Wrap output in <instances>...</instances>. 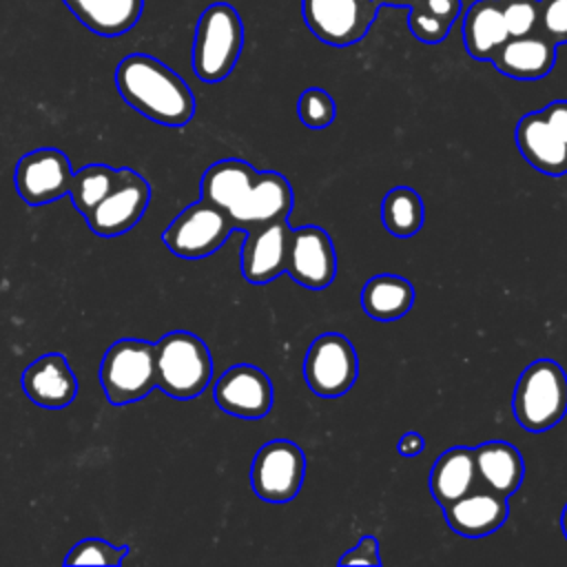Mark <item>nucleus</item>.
Instances as JSON below:
<instances>
[{"mask_svg":"<svg viewBox=\"0 0 567 567\" xmlns=\"http://www.w3.org/2000/svg\"><path fill=\"white\" fill-rule=\"evenodd\" d=\"M306 456L301 447L286 439L268 441L255 454L250 467L252 492L268 503L292 501L303 483Z\"/></svg>","mask_w":567,"mask_h":567,"instance_id":"0eeeda50","label":"nucleus"},{"mask_svg":"<svg viewBox=\"0 0 567 567\" xmlns=\"http://www.w3.org/2000/svg\"><path fill=\"white\" fill-rule=\"evenodd\" d=\"M297 113H299V120L303 122V126L326 128L334 122L337 106L328 91L312 86L301 93V97L297 102Z\"/></svg>","mask_w":567,"mask_h":567,"instance_id":"c85d7f7f","label":"nucleus"},{"mask_svg":"<svg viewBox=\"0 0 567 567\" xmlns=\"http://www.w3.org/2000/svg\"><path fill=\"white\" fill-rule=\"evenodd\" d=\"M423 202L416 190L410 186H396L388 190V195L381 202V219L383 226L394 237H412L423 226Z\"/></svg>","mask_w":567,"mask_h":567,"instance_id":"a878e982","label":"nucleus"},{"mask_svg":"<svg viewBox=\"0 0 567 567\" xmlns=\"http://www.w3.org/2000/svg\"><path fill=\"white\" fill-rule=\"evenodd\" d=\"M474 463H476V478L481 483L501 494L509 496L518 489L525 465L520 452L505 441H487L474 450Z\"/></svg>","mask_w":567,"mask_h":567,"instance_id":"412c9836","label":"nucleus"},{"mask_svg":"<svg viewBox=\"0 0 567 567\" xmlns=\"http://www.w3.org/2000/svg\"><path fill=\"white\" fill-rule=\"evenodd\" d=\"M292 188L288 179L281 173L275 171H264L257 173V179L252 184V190L239 213L233 217L235 230H248L255 226L272 224L288 219L292 210Z\"/></svg>","mask_w":567,"mask_h":567,"instance_id":"f3484780","label":"nucleus"},{"mask_svg":"<svg viewBox=\"0 0 567 567\" xmlns=\"http://www.w3.org/2000/svg\"><path fill=\"white\" fill-rule=\"evenodd\" d=\"M339 565H381L379 540L374 536H363L348 554L339 558Z\"/></svg>","mask_w":567,"mask_h":567,"instance_id":"473e14b6","label":"nucleus"},{"mask_svg":"<svg viewBox=\"0 0 567 567\" xmlns=\"http://www.w3.org/2000/svg\"><path fill=\"white\" fill-rule=\"evenodd\" d=\"M359 372V361L352 343L339 332H326L317 337L303 361V379L308 388L323 399L346 394Z\"/></svg>","mask_w":567,"mask_h":567,"instance_id":"1a4fd4ad","label":"nucleus"},{"mask_svg":"<svg viewBox=\"0 0 567 567\" xmlns=\"http://www.w3.org/2000/svg\"><path fill=\"white\" fill-rule=\"evenodd\" d=\"M244 47V24L235 7L208 4L195 27L193 71L202 82H221L235 69Z\"/></svg>","mask_w":567,"mask_h":567,"instance_id":"f03ea898","label":"nucleus"},{"mask_svg":"<svg viewBox=\"0 0 567 567\" xmlns=\"http://www.w3.org/2000/svg\"><path fill=\"white\" fill-rule=\"evenodd\" d=\"M476 483V463H474V450L456 445L445 450L432 472H430V492L434 501L445 507L461 498L463 494L472 492Z\"/></svg>","mask_w":567,"mask_h":567,"instance_id":"b1692460","label":"nucleus"},{"mask_svg":"<svg viewBox=\"0 0 567 567\" xmlns=\"http://www.w3.org/2000/svg\"><path fill=\"white\" fill-rule=\"evenodd\" d=\"M414 303V288L399 275H374L361 290V306L374 321H396Z\"/></svg>","mask_w":567,"mask_h":567,"instance_id":"393cba45","label":"nucleus"},{"mask_svg":"<svg viewBox=\"0 0 567 567\" xmlns=\"http://www.w3.org/2000/svg\"><path fill=\"white\" fill-rule=\"evenodd\" d=\"M235 233L230 217L215 204L199 199L186 206L166 226L162 239L166 248L184 259H202L217 252Z\"/></svg>","mask_w":567,"mask_h":567,"instance_id":"423d86ee","label":"nucleus"},{"mask_svg":"<svg viewBox=\"0 0 567 567\" xmlns=\"http://www.w3.org/2000/svg\"><path fill=\"white\" fill-rule=\"evenodd\" d=\"M509 38L501 0H476L463 16V44L476 60H489L494 51Z\"/></svg>","mask_w":567,"mask_h":567,"instance_id":"5701e85b","label":"nucleus"},{"mask_svg":"<svg viewBox=\"0 0 567 567\" xmlns=\"http://www.w3.org/2000/svg\"><path fill=\"white\" fill-rule=\"evenodd\" d=\"M423 447H425V441L419 432H405L396 445L399 454H403V456H419L423 452Z\"/></svg>","mask_w":567,"mask_h":567,"instance_id":"c9c22d12","label":"nucleus"},{"mask_svg":"<svg viewBox=\"0 0 567 567\" xmlns=\"http://www.w3.org/2000/svg\"><path fill=\"white\" fill-rule=\"evenodd\" d=\"M538 31L556 47L567 42V0H538Z\"/></svg>","mask_w":567,"mask_h":567,"instance_id":"7c9ffc66","label":"nucleus"},{"mask_svg":"<svg viewBox=\"0 0 567 567\" xmlns=\"http://www.w3.org/2000/svg\"><path fill=\"white\" fill-rule=\"evenodd\" d=\"M516 146L534 168L554 177L567 173V144L556 135L540 111L518 120Z\"/></svg>","mask_w":567,"mask_h":567,"instance_id":"aec40b11","label":"nucleus"},{"mask_svg":"<svg viewBox=\"0 0 567 567\" xmlns=\"http://www.w3.org/2000/svg\"><path fill=\"white\" fill-rule=\"evenodd\" d=\"M377 0H301L306 27L330 47H350L372 27Z\"/></svg>","mask_w":567,"mask_h":567,"instance_id":"6e6552de","label":"nucleus"},{"mask_svg":"<svg viewBox=\"0 0 567 567\" xmlns=\"http://www.w3.org/2000/svg\"><path fill=\"white\" fill-rule=\"evenodd\" d=\"M100 383L113 405H126L148 396L157 388L155 343L120 339L102 357Z\"/></svg>","mask_w":567,"mask_h":567,"instance_id":"39448f33","label":"nucleus"},{"mask_svg":"<svg viewBox=\"0 0 567 567\" xmlns=\"http://www.w3.org/2000/svg\"><path fill=\"white\" fill-rule=\"evenodd\" d=\"M567 412V374L551 359L529 363L516 381L514 416L529 432H545Z\"/></svg>","mask_w":567,"mask_h":567,"instance_id":"20e7f679","label":"nucleus"},{"mask_svg":"<svg viewBox=\"0 0 567 567\" xmlns=\"http://www.w3.org/2000/svg\"><path fill=\"white\" fill-rule=\"evenodd\" d=\"M286 272L303 288H328L337 275V255L330 235L319 226L290 228Z\"/></svg>","mask_w":567,"mask_h":567,"instance_id":"f8f14e48","label":"nucleus"},{"mask_svg":"<svg viewBox=\"0 0 567 567\" xmlns=\"http://www.w3.org/2000/svg\"><path fill=\"white\" fill-rule=\"evenodd\" d=\"M71 177V162L62 151L35 148L18 159L13 184L22 202L42 206L69 195Z\"/></svg>","mask_w":567,"mask_h":567,"instance_id":"9b49d317","label":"nucleus"},{"mask_svg":"<svg viewBox=\"0 0 567 567\" xmlns=\"http://www.w3.org/2000/svg\"><path fill=\"white\" fill-rule=\"evenodd\" d=\"M288 233L290 226L286 219L246 230V241L241 248V275L248 284L264 286L286 272Z\"/></svg>","mask_w":567,"mask_h":567,"instance_id":"4468645a","label":"nucleus"},{"mask_svg":"<svg viewBox=\"0 0 567 567\" xmlns=\"http://www.w3.org/2000/svg\"><path fill=\"white\" fill-rule=\"evenodd\" d=\"M215 403L241 419H261L272 408V383L264 370L239 363L228 368L215 383Z\"/></svg>","mask_w":567,"mask_h":567,"instance_id":"ddd939ff","label":"nucleus"},{"mask_svg":"<svg viewBox=\"0 0 567 567\" xmlns=\"http://www.w3.org/2000/svg\"><path fill=\"white\" fill-rule=\"evenodd\" d=\"M120 168H111L106 164H89L73 173L71 177V202L82 217H86L117 184Z\"/></svg>","mask_w":567,"mask_h":567,"instance_id":"bb28decb","label":"nucleus"},{"mask_svg":"<svg viewBox=\"0 0 567 567\" xmlns=\"http://www.w3.org/2000/svg\"><path fill=\"white\" fill-rule=\"evenodd\" d=\"M128 554V545H111L109 540L102 538H84L75 543L66 558L64 565H106L115 567L120 565Z\"/></svg>","mask_w":567,"mask_h":567,"instance_id":"cd10ccee","label":"nucleus"},{"mask_svg":"<svg viewBox=\"0 0 567 567\" xmlns=\"http://www.w3.org/2000/svg\"><path fill=\"white\" fill-rule=\"evenodd\" d=\"M560 527H563V534H565V538H567V505H565L563 516H560Z\"/></svg>","mask_w":567,"mask_h":567,"instance_id":"4c0bfd02","label":"nucleus"},{"mask_svg":"<svg viewBox=\"0 0 567 567\" xmlns=\"http://www.w3.org/2000/svg\"><path fill=\"white\" fill-rule=\"evenodd\" d=\"M379 4H390V7H399V4H408V7H412V4H416L419 0H377Z\"/></svg>","mask_w":567,"mask_h":567,"instance_id":"e433bc0d","label":"nucleus"},{"mask_svg":"<svg viewBox=\"0 0 567 567\" xmlns=\"http://www.w3.org/2000/svg\"><path fill=\"white\" fill-rule=\"evenodd\" d=\"M115 86L128 106L162 126H184L195 115L188 84L153 55L131 53L120 60Z\"/></svg>","mask_w":567,"mask_h":567,"instance_id":"f257e3e1","label":"nucleus"},{"mask_svg":"<svg viewBox=\"0 0 567 567\" xmlns=\"http://www.w3.org/2000/svg\"><path fill=\"white\" fill-rule=\"evenodd\" d=\"M540 113L549 122V126L556 131V135L567 144V100H556L547 104Z\"/></svg>","mask_w":567,"mask_h":567,"instance_id":"72a5a7b5","label":"nucleus"},{"mask_svg":"<svg viewBox=\"0 0 567 567\" xmlns=\"http://www.w3.org/2000/svg\"><path fill=\"white\" fill-rule=\"evenodd\" d=\"M489 62L507 78L540 80L556 62V44L540 31L518 38H507L489 58Z\"/></svg>","mask_w":567,"mask_h":567,"instance_id":"dca6fc26","label":"nucleus"},{"mask_svg":"<svg viewBox=\"0 0 567 567\" xmlns=\"http://www.w3.org/2000/svg\"><path fill=\"white\" fill-rule=\"evenodd\" d=\"M22 390L44 410H62L78 396V379L60 352H47L22 372Z\"/></svg>","mask_w":567,"mask_h":567,"instance_id":"2eb2a0df","label":"nucleus"},{"mask_svg":"<svg viewBox=\"0 0 567 567\" xmlns=\"http://www.w3.org/2000/svg\"><path fill=\"white\" fill-rule=\"evenodd\" d=\"M148 202V182L133 168H120V179L113 190L84 219L95 235L117 237L128 233L142 219Z\"/></svg>","mask_w":567,"mask_h":567,"instance_id":"9d476101","label":"nucleus"},{"mask_svg":"<svg viewBox=\"0 0 567 567\" xmlns=\"http://www.w3.org/2000/svg\"><path fill=\"white\" fill-rule=\"evenodd\" d=\"M157 388L173 399L199 396L213 377L208 346L193 332L173 330L155 343Z\"/></svg>","mask_w":567,"mask_h":567,"instance_id":"7ed1b4c3","label":"nucleus"},{"mask_svg":"<svg viewBox=\"0 0 567 567\" xmlns=\"http://www.w3.org/2000/svg\"><path fill=\"white\" fill-rule=\"evenodd\" d=\"M66 9L93 33L115 38L135 27L144 0H62Z\"/></svg>","mask_w":567,"mask_h":567,"instance_id":"4be33fe9","label":"nucleus"},{"mask_svg":"<svg viewBox=\"0 0 567 567\" xmlns=\"http://www.w3.org/2000/svg\"><path fill=\"white\" fill-rule=\"evenodd\" d=\"M408 27L412 31L414 38H419L425 44H439L441 40H445V35L450 33V22L430 13L427 9L412 4L410 13H408Z\"/></svg>","mask_w":567,"mask_h":567,"instance_id":"2f4dec72","label":"nucleus"},{"mask_svg":"<svg viewBox=\"0 0 567 567\" xmlns=\"http://www.w3.org/2000/svg\"><path fill=\"white\" fill-rule=\"evenodd\" d=\"M501 11L509 38L538 31V0H501Z\"/></svg>","mask_w":567,"mask_h":567,"instance_id":"c756f323","label":"nucleus"},{"mask_svg":"<svg viewBox=\"0 0 567 567\" xmlns=\"http://www.w3.org/2000/svg\"><path fill=\"white\" fill-rule=\"evenodd\" d=\"M257 173L248 162L244 159H219L210 164L202 177V199L219 206L233 221V217L239 213L244 202L248 199L252 184L257 179Z\"/></svg>","mask_w":567,"mask_h":567,"instance_id":"6ab92c4d","label":"nucleus"},{"mask_svg":"<svg viewBox=\"0 0 567 567\" xmlns=\"http://www.w3.org/2000/svg\"><path fill=\"white\" fill-rule=\"evenodd\" d=\"M416 4L427 9L430 13L447 20L450 24L461 16V9H463L461 0H419Z\"/></svg>","mask_w":567,"mask_h":567,"instance_id":"f704fd0d","label":"nucleus"},{"mask_svg":"<svg viewBox=\"0 0 567 567\" xmlns=\"http://www.w3.org/2000/svg\"><path fill=\"white\" fill-rule=\"evenodd\" d=\"M443 512L452 532L467 538H478L496 532L507 520L509 505L507 496L483 489L463 494L454 503L445 505Z\"/></svg>","mask_w":567,"mask_h":567,"instance_id":"a211bd4d","label":"nucleus"}]
</instances>
